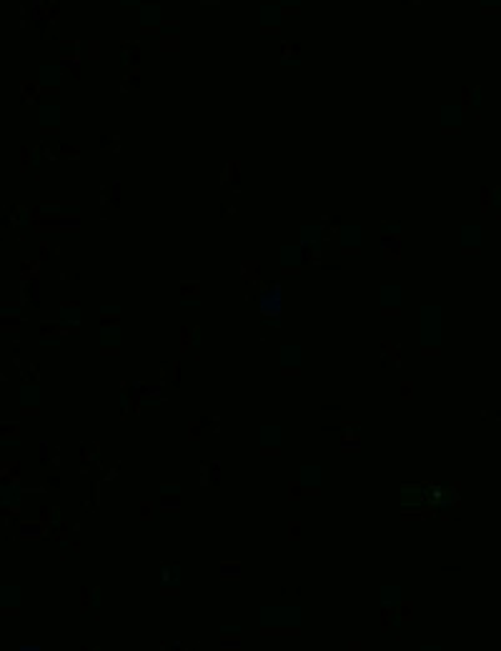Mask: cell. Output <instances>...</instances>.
<instances>
[{
  "instance_id": "cell-15",
  "label": "cell",
  "mask_w": 501,
  "mask_h": 651,
  "mask_svg": "<svg viewBox=\"0 0 501 651\" xmlns=\"http://www.w3.org/2000/svg\"><path fill=\"white\" fill-rule=\"evenodd\" d=\"M38 153H43V143L40 145H25L20 150V170H30L33 160L38 158Z\"/></svg>"
},
{
  "instance_id": "cell-4",
  "label": "cell",
  "mask_w": 501,
  "mask_h": 651,
  "mask_svg": "<svg viewBox=\"0 0 501 651\" xmlns=\"http://www.w3.org/2000/svg\"><path fill=\"white\" fill-rule=\"evenodd\" d=\"M40 90H43V85H40L38 80H23V83H20L23 105H25V108H33V105L40 100Z\"/></svg>"
},
{
  "instance_id": "cell-19",
  "label": "cell",
  "mask_w": 501,
  "mask_h": 651,
  "mask_svg": "<svg viewBox=\"0 0 501 651\" xmlns=\"http://www.w3.org/2000/svg\"><path fill=\"white\" fill-rule=\"evenodd\" d=\"M100 148L110 150V153H121V136L116 133H103L100 136Z\"/></svg>"
},
{
  "instance_id": "cell-57",
  "label": "cell",
  "mask_w": 501,
  "mask_h": 651,
  "mask_svg": "<svg viewBox=\"0 0 501 651\" xmlns=\"http://www.w3.org/2000/svg\"><path fill=\"white\" fill-rule=\"evenodd\" d=\"M220 579H223V581H238V579H241V574H228V571H220Z\"/></svg>"
},
{
  "instance_id": "cell-42",
  "label": "cell",
  "mask_w": 501,
  "mask_h": 651,
  "mask_svg": "<svg viewBox=\"0 0 501 651\" xmlns=\"http://www.w3.org/2000/svg\"><path fill=\"white\" fill-rule=\"evenodd\" d=\"M421 356H441V346H436V343H426V346L421 348Z\"/></svg>"
},
{
  "instance_id": "cell-10",
  "label": "cell",
  "mask_w": 501,
  "mask_h": 651,
  "mask_svg": "<svg viewBox=\"0 0 501 651\" xmlns=\"http://www.w3.org/2000/svg\"><path fill=\"white\" fill-rule=\"evenodd\" d=\"M201 343V328L198 326H186L181 331V353L183 351H191Z\"/></svg>"
},
{
  "instance_id": "cell-32",
  "label": "cell",
  "mask_w": 501,
  "mask_h": 651,
  "mask_svg": "<svg viewBox=\"0 0 501 651\" xmlns=\"http://www.w3.org/2000/svg\"><path fill=\"white\" fill-rule=\"evenodd\" d=\"M203 431H206V429L201 426V421H191V424H188V441H198Z\"/></svg>"
},
{
  "instance_id": "cell-23",
  "label": "cell",
  "mask_w": 501,
  "mask_h": 651,
  "mask_svg": "<svg viewBox=\"0 0 501 651\" xmlns=\"http://www.w3.org/2000/svg\"><path fill=\"white\" fill-rule=\"evenodd\" d=\"M303 494H306L303 481H291V484H288V501H298Z\"/></svg>"
},
{
  "instance_id": "cell-40",
  "label": "cell",
  "mask_w": 501,
  "mask_h": 651,
  "mask_svg": "<svg viewBox=\"0 0 501 651\" xmlns=\"http://www.w3.org/2000/svg\"><path fill=\"white\" fill-rule=\"evenodd\" d=\"M261 456H281V446H273V443H266L261 448Z\"/></svg>"
},
{
  "instance_id": "cell-53",
  "label": "cell",
  "mask_w": 501,
  "mask_h": 651,
  "mask_svg": "<svg viewBox=\"0 0 501 651\" xmlns=\"http://www.w3.org/2000/svg\"><path fill=\"white\" fill-rule=\"evenodd\" d=\"M53 150H55V148H48V145L43 143V158H45V160H55L58 153H53Z\"/></svg>"
},
{
  "instance_id": "cell-39",
  "label": "cell",
  "mask_w": 501,
  "mask_h": 651,
  "mask_svg": "<svg viewBox=\"0 0 501 651\" xmlns=\"http://www.w3.org/2000/svg\"><path fill=\"white\" fill-rule=\"evenodd\" d=\"M141 518H143V521H153V504H150V501H143V504H141Z\"/></svg>"
},
{
  "instance_id": "cell-31",
  "label": "cell",
  "mask_w": 501,
  "mask_h": 651,
  "mask_svg": "<svg viewBox=\"0 0 501 651\" xmlns=\"http://www.w3.org/2000/svg\"><path fill=\"white\" fill-rule=\"evenodd\" d=\"M341 256H361V243H341Z\"/></svg>"
},
{
  "instance_id": "cell-45",
  "label": "cell",
  "mask_w": 501,
  "mask_h": 651,
  "mask_svg": "<svg viewBox=\"0 0 501 651\" xmlns=\"http://www.w3.org/2000/svg\"><path fill=\"white\" fill-rule=\"evenodd\" d=\"M160 494H181V484H160Z\"/></svg>"
},
{
  "instance_id": "cell-38",
  "label": "cell",
  "mask_w": 501,
  "mask_h": 651,
  "mask_svg": "<svg viewBox=\"0 0 501 651\" xmlns=\"http://www.w3.org/2000/svg\"><path fill=\"white\" fill-rule=\"evenodd\" d=\"M141 35H160V38H163L165 33H163L160 25H143V28H141Z\"/></svg>"
},
{
  "instance_id": "cell-50",
  "label": "cell",
  "mask_w": 501,
  "mask_h": 651,
  "mask_svg": "<svg viewBox=\"0 0 501 651\" xmlns=\"http://www.w3.org/2000/svg\"><path fill=\"white\" fill-rule=\"evenodd\" d=\"M461 133V128H456V126H441V136H459Z\"/></svg>"
},
{
  "instance_id": "cell-18",
  "label": "cell",
  "mask_w": 501,
  "mask_h": 651,
  "mask_svg": "<svg viewBox=\"0 0 501 651\" xmlns=\"http://www.w3.org/2000/svg\"><path fill=\"white\" fill-rule=\"evenodd\" d=\"M160 53H181V35L171 33L160 38Z\"/></svg>"
},
{
  "instance_id": "cell-58",
  "label": "cell",
  "mask_w": 501,
  "mask_h": 651,
  "mask_svg": "<svg viewBox=\"0 0 501 651\" xmlns=\"http://www.w3.org/2000/svg\"><path fill=\"white\" fill-rule=\"evenodd\" d=\"M118 471H121V466H113V468H110V471L105 474V481H113V479L118 476Z\"/></svg>"
},
{
  "instance_id": "cell-46",
  "label": "cell",
  "mask_w": 501,
  "mask_h": 651,
  "mask_svg": "<svg viewBox=\"0 0 501 651\" xmlns=\"http://www.w3.org/2000/svg\"><path fill=\"white\" fill-rule=\"evenodd\" d=\"M45 486H48V489H61V476H58V474H50V476L45 479Z\"/></svg>"
},
{
  "instance_id": "cell-26",
  "label": "cell",
  "mask_w": 501,
  "mask_h": 651,
  "mask_svg": "<svg viewBox=\"0 0 501 651\" xmlns=\"http://www.w3.org/2000/svg\"><path fill=\"white\" fill-rule=\"evenodd\" d=\"M20 434V424H15V421H3L0 424V436L3 438H10V436H18Z\"/></svg>"
},
{
  "instance_id": "cell-55",
  "label": "cell",
  "mask_w": 501,
  "mask_h": 651,
  "mask_svg": "<svg viewBox=\"0 0 501 651\" xmlns=\"http://www.w3.org/2000/svg\"><path fill=\"white\" fill-rule=\"evenodd\" d=\"M471 100H474V88H469V90H466V95H464V100H461V108H469V105H471Z\"/></svg>"
},
{
  "instance_id": "cell-61",
  "label": "cell",
  "mask_w": 501,
  "mask_h": 651,
  "mask_svg": "<svg viewBox=\"0 0 501 651\" xmlns=\"http://www.w3.org/2000/svg\"><path fill=\"white\" fill-rule=\"evenodd\" d=\"M346 441H358V434H346Z\"/></svg>"
},
{
  "instance_id": "cell-8",
  "label": "cell",
  "mask_w": 501,
  "mask_h": 651,
  "mask_svg": "<svg viewBox=\"0 0 501 651\" xmlns=\"http://www.w3.org/2000/svg\"><path fill=\"white\" fill-rule=\"evenodd\" d=\"M93 463H100V443L98 441H90V443L80 446V466L88 468Z\"/></svg>"
},
{
  "instance_id": "cell-30",
  "label": "cell",
  "mask_w": 501,
  "mask_h": 651,
  "mask_svg": "<svg viewBox=\"0 0 501 651\" xmlns=\"http://www.w3.org/2000/svg\"><path fill=\"white\" fill-rule=\"evenodd\" d=\"M201 426H203V429H211L213 434H218V429H220V419H218V416H201Z\"/></svg>"
},
{
  "instance_id": "cell-22",
  "label": "cell",
  "mask_w": 501,
  "mask_h": 651,
  "mask_svg": "<svg viewBox=\"0 0 501 651\" xmlns=\"http://www.w3.org/2000/svg\"><path fill=\"white\" fill-rule=\"evenodd\" d=\"M138 48H141L138 40H123V43H121V55H123V58H136V55H138Z\"/></svg>"
},
{
  "instance_id": "cell-9",
  "label": "cell",
  "mask_w": 501,
  "mask_h": 651,
  "mask_svg": "<svg viewBox=\"0 0 501 651\" xmlns=\"http://www.w3.org/2000/svg\"><path fill=\"white\" fill-rule=\"evenodd\" d=\"M35 233H80V225L78 223H38L33 225Z\"/></svg>"
},
{
  "instance_id": "cell-33",
  "label": "cell",
  "mask_w": 501,
  "mask_h": 651,
  "mask_svg": "<svg viewBox=\"0 0 501 651\" xmlns=\"http://www.w3.org/2000/svg\"><path fill=\"white\" fill-rule=\"evenodd\" d=\"M100 58V40H88V61H98Z\"/></svg>"
},
{
  "instance_id": "cell-59",
  "label": "cell",
  "mask_w": 501,
  "mask_h": 651,
  "mask_svg": "<svg viewBox=\"0 0 501 651\" xmlns=\"http://www.w3.org/2000/svg\"><path fill=\"white\" fill-rule=\"evenodd\" d=\"M220 651H241V646H238V644H223Z\"/></svg>"
},
{
  "instance_id": "cell-14",
  "label": "cell",
  "mask_w": 501,
  "mask_h": 651,
  "mask_svg": "<svg viewBox=\"0 0 501 651\" xmlns=\"http://www.w3.org/2000/svg\"><path fill=\"white\" fill-rule=\"evenodd\" d=\"M281 61L284 63H301V43H296V40L281 43Z\"/></svg>"
},
{
  "instance_id": "cell-37",
  "label": "cell",
  "mask_w": 501,
  "mask_h": 651,
  "mask_svg": "<svg viewBox=\"0 0 501 651\" xmlns=\"http://www.w3.org/2000/svg\"><path fill=\"white\" fill-rule=\"evenodd\" d=\"M288 539H291V541H298V539H301V523H298V521H291V523H288Z\"/></svg>"
},
{
  "instance_id": "cell-41",
  "label": "cell",
  "mask_w": 501,
  "mask_h": 651,
  "mask_svg": "<svg viewBox=\"0 0 501 651\" xmlns=\"http://www.w3.org/2000/svg\"><path fill=\"white\" fill-rule=\"evenodd\" d=\"M281 276H301V266H291V263H284V266H281Z\"/></svg>"
},
{
  "instance_id": "cell-5",
  "label": "cell",
  "mask_w": 501,
  "mask_h": 651,
  "mask_svg": "<svg viewBox=\"0 0 501 651\" xmlns=\"http://www.w3.org/2000/svg\"><path fill=\"white\" fill-rule=\"evenodd\" d=\"M258 268H261V261H241V278L248 288H256L261 283Z\"/></svg>"
},
{
  "instance_id": "cell-27",
  "label": "cell",
  "mask_w": 501,
  "mask_h": 651,
  "mask_svg": "<svg viewBox=\"0 0 501 651\" xmlns=\"http://www.w3.org/2000/svg\"><path fill=\"white\" fill-rule=\"evenodd\" d=\"M61 253V246H50L48 241H40V256L45 258V261H50V258H55Z\"/></svg>"
},
{
  "instance_id": "cell-28",
  "label": "cell",
  "mask_w": 501,
  "mask_h": 651,
  "mask_svg": "<svg viewBox=\"0 0 501 651\" xmlns=\"http://www.w3.org/2000/svg\"><path fill=\"white\" fill-rule=\"evenodd\" d=\"M23 268H25L23 273H28L30 278H35V281L40 278V261H25V263H23Z\"/></svg>"
},
{
  "instance_id": "cell-60",
  "label": "cell",
  "mask_w": 501,
  "mask_h": 651,
  "mask_svg": "<svg viewBox=\"0 0 501 651\" xmlns=\"http://www.w3.org/2000/svg\"><path fill=\"white\" fill-rule=\"evenodd\" d=\"M461 253H466V256H474V253H479V251H476V248H464Z\"/></svg>"
},
{
  "instance_id": "cell-24",
  "label": "cell",
  "mask_w": 501,
  "mask_h": 651,
  "mask_svg": "<svg viewBox=\"0 0 501 651\" xmlns=\"http://www.w3.org/2000/svg\"><path fill=\"white\" fill-rule=\"evenodd\" d=\"M220 639L223 641H241V626H223L220 629Z\"/></svg>"
},
{
  "instance_id": "cell-56",
  "label": "cell",
  "mask_w": 501,
  "mask_h": 651,
  "mask_svg": "<svg viewBox=\"0 0 501 651\" xmlns=\"http://www.w3.org/2000/svg\"><path fill=\"white\" fill-rule=\"evenodd\" d=\"M160 513H181V506H176V504H165V506H160Z\"/></svg>"
},
{
  "instance_id": "cell-47",
  "label": "cell",
  "mask_w": 501,
  "mask_h": 651,
  "mask_svg": "<svg viewBox=\"0 0 501 651\" xmlns=\"http://www.w3.org/2000/svg\"><path fill=\"white\" fill-rule=\"evenodd\" d=\"M220 216L223 218L236 216V206H231V203H220Z\"/></svg>"
},
{
  "instance_id": "cell-2",
  "label": "cell",
  "mask_w": 501,
  "mask_h": 651,
  "mask_svg": "<svg viewBox=\"0 0 501 651\" xmlns=\"http://www.w3.org/2000/svg\"><path fill=\"white\" fill-rule=\"evenodd\" d=\"M381 258L383 261H401V238L399 235H383L381 238Z\"/></svg>"
},
{
  "instance_id": "cell-49",
  "label": "cell",
  "mask_w": 501,
  "mask_h": 651,
  "mask_svg": "<svg viewBox=\"0 0 501 651\" xmlns=\"http://www.w3.org/2000/svg\"><path fill=\"white\" fill-rule=\"evenodd\" d=\"M281 15H301V8H296V5H281Z\"/></svg>"
},
{
  "instance_id": "cell-52",
  "label": "cell",
  "mask_w": 501,
  "mask_h": 651,
  "mask_svg": "<svg viewBox=\"0 0 501 651\" xmlns=\"http://www.w3.org/2000/svg\"><path fill=\"white\" fill-rule=\"evenodd\" d=\"M0 333H8V336L20 333V326H8V323H3V326H0Z\"/></svg>"
},
{
  "instance_id": "cell-16",
  "label": "cell",
  "mask_w": 501,
  "mask_h": 651,
  "mask_svg": "<svg viewBox=\"0 0 501 651\" xmlns=\"http://www.w3.org/2000/svg\"><path fill=\"white\" fill-rule=\"evenodd\" d=\"M141 88V71H128L121 75V93H128V90H136Z\"/></svg>"
},
{
  "instance_id": "cell-25",
  "label": "cell",
  "mask_w": 501,
  "mask_h": 651,
  "mask_svg": "<svg viewBox=\"0 0 501 651\" xmlns=\"http://www.w3.org/2000/svg\"><path fill=\"white\" fill-rule=\"evenodd\" d=\"M176 569H181V564H178V561H173V564H163V581H165V583H171V581H181V574H173Z\"/></svg>"
},
{
  "instance_id": "cell-35",
  "label": "cell",
  "mask_w": 501,
  "mask_h": 651,
  "mask_svg": "<svg viewBox=\"0 0 501 651\" xmlns=\"http://www.w3.org/2000/svg\"><path fill=\"white\" fill-rule=\"evenodd\" d=\"M100 356H121V346H116V343H103V346H100Z\"/></svg>"
},
{
  "instance_id": "cell-17",
  "label": "cell",
  "mask_w": 501,
  "mask_h": 651,
  "mask_svg": "<svg viewBox=\"0 0 501 651\" xmlns=\"http://www.w3.org/2000/svg\"><path fill=\"white\" fill-rule=\"evenodd\" d=\"M55 150H58V155L61 158H66V160H78L80 158V148L75 143H66V141H58L55 145Z\"/></svg>"
},
{
  "instance_id": "cell-7",
  "label": "cell",
  "mask_w": 501,
  "mask_h": 651,
  "mask_svg": "<svg viewBox=\"0 0 501 651\" xmlns=\"http://www.w3.org/2000/svg\"><path fill=\"white\" fill-rule=\"evenodd\" d=\"M61 323H66L71 328H78V323H80V306L78 303L61 301Z\"/></svg>"
},
{
  "instance_id": "cell-51",
  "label": "cell",
  "mask_w": 501,
  "mask_h": 651,
  "mask_svg": "<svg viewBox=\"0 0 501 651\" xmlns=\"http://www.w3.org/2000/svg\"><path fill=\"white\" fill-rule=\"evenodd\" d=\"M38 413H40L38 406H23L20 408V416H38Z\"/></svg>"
},
{
  "instance_id": "cell-6",
  "label": "cell",
  "mask_w": 501,
  "mask_h": 651,
  "mask_svg": "<svg viewBox=\"0 0 501 651\" xmlns=\"http://www.w3.org/2000/svg\"><path fill=\"white\" fill-rule=\"evenodd\" d=\"M220 183L223 186H231V188H238L241 183V160H228L220 170Z\"/></svg>"
},
{
  "instance_id": "cell-12",
  "label": "cell",
  "mask_w": 501,
  "mask_h": 651,
  "mask_svg": "<svg viewBox=\"0 0 501 651\" xmlns=\"http://www.w3.org/2000/svg\"><path fill=\"white\" fill-rule=\"evenodd\" d=\"M178 290H181V301L183 303H198L201 301V283L198 281H183Z\"/></svg>"
},
{
  "instance_id": "cell-20",
  "label": "cell",
  "mask_w": 501,
  "mask_h": 651,
  "mask_svg": "<svg viewBox=\"0 0 501 651\" xmlns=\"http://www.w3.org/2000/svg\"><path fill=\"white\" fill-rule=\"evenodd\" d=\"M40 208H68L71 213H75V208H80L78 201H43Z\"/></svg>"
},
{
  "instance_id": "cell-62",
  "label": "cell",
  "mask_w": 501,
  "mask_h": 651,
  "mask_svg": "<svg viewBox=\"0 0 501 651\" xmlns=\"http://www.w3.org/2000/svg\"><path fill=\"white\" fill-rule=\"evenodd\" d=\"M20 651H40V649H38V646H23Z\"/></svg>"
},
{
  "instance_id": "cell-48",
  "label": "cell",
  "mask_w": 501,
  "mask_h": 651,
  "mask_svg": "<svg viewBox=\"0 0 501 651\" xmlns=\"http://www.w3.org/2000/svg\"><path fill=\"white\" fill-rule=\"evenodd\" d=\"M261 35H281V28H279V25H263V28H261Z\"/></svg>"
},
{
  "instance_id": "cell-1",
  "label": "cell",
  "mask_w": 501,
  "mask_h": 651,
  "mask_svg": "<svg viewBox=\"0 0 501 651\" xmlns=\"http://www.w3.org/2000/svg\"><path fill=\"white\" fill-rule=\"evenodd\" d=\"M421 326H424V331H426V338H436L438 333V328H441V311L436 308V306H426L424 311H421Z\"/></svg>"
},
{
  "instance_id": "cell-13",
  "label": "cell",
  "mask_w": 501,
  "mask_h": 651,
  "mask_svg": "<svg viewBox=\"0 0 501 651\" xmlns=\"http://www.w3.org/2000/svg\"><path fill=\"white\" fill-rule=\"evenodd\" d=\"M220 468L218 461H208V463H201V484L203 486H218L220 479H215V471Z\"/></svg>"
},
{
  "instance_id": "cell-44",
  "label": "cell",
  "mask_w": 501,
  "mask_h": 651,
  "mask_svg": "<svg viewBox=\"0 0 501 651\" xmlns=\"http://www.w3.org/2000/svg\"><path fill=\"white\" fill-rule=\"evenodd\" d=\"M103 316H121V306H100V318Z\"/></svg>"
},
{
  "instance_id": "cell-36",
  "label": "cell",
  "mask_w": 501,
  "mask_h": 651,
  "mask_svg": "<svg viewBox=\"0 0 501 651\" xmlns=\"http://www.w3.org/2000/svg\"><path fill=\"white\" fill-rule=\"evenodd\" d=\"M40 136H61V126H58V123L40 126Z\"/></svg>"
},
{
  "instance_id": "cell-43",
  "label": "cell",
  "mask_w": 501,
  "mask_h": 651,
  "mask_svg": "<svg viewBox=\"0 0 501 651\" xmlns=\"http://www.w3.org/2000/svg\"><path fill=\"white\" fill-rule=\"evenodd\" d=\"M281 376H301V366H296V363H286V366L281 368Z\"/></svg>"
},
{
  "instance_id": "cell-11",
  "label": "cell",
  "mask_w": 501,
  "mask_h": 651,
  "mask_svg": "<svg viewBox=\"0 0 501 651\" xmlns=\"http://www.w3.org/2000/svg\"><path fill=\"white\" fill-rule=\"evenodd\" d=\"M121 183L113 181L110 186H100V206L103 208H121V196H116L113 188H118Z\"/></svg>"
},
{
  "instance_id": "cell-21",
  "label": "cell",
  "mask_w": 501,
  "mask_h": 651,
  "mask_svg": "<svg viewBox=\"0 0 501 651\" xmlns=\"http://www.w3.org/2000/svg\"><path fill=\"white\" fill-rule=\"evenodd\" d=\"M38 378H40V366L33 361L28 366V371L20 376V383H38Z\"/></svg>"
},
{
  "instance_id": "cell-3",
  "label": "cell",
  "mask_w": 501,
  "mask_h": 651,
  "mask_svg": "<svg viewBox=\"0 0 501 651\" xmlns=\"http://www.w3.org/2000/svg\"><path fill=\"white\" fill-rule=\"evenodd\" d=\"M181 366L178 361H163L160 363V386H171V388H178L181 386Z\"/></svg>"
},
{
  "instance_id": "cell-29",
  "label": "cell",
  "mask_w": 501,
  "mask_h": 651,
  "mask_svg": "<svg viewBox=\"0 0 501 651\" xmlns=\"http://www.w3.org/2000/svg\"><path fill=\"white\" fill-rule=\"evenodd\" d=\"M399 396H401L404 401H414V381H404V383L399 386Z\"/></svg>"
},
{
  "instance_id": "cell-54",
  "label": "cell",
  "mask_w": 501,
  "mask_h": 651,
  "mask_svg": "<svg viewBox=\"0 0 501 651\" xmlns=\"http://www.w3.org/2000/svg\"><path fill=\"white\" fill-rule=\"evenodd\" d=\"M341 453H361V446H356V443H346V446H341Z\"/></svg>"
},
{
  "instance_id": "cell-34",
  "label": "cell",
  "mask_w": 501,
  "mask_h": 651,
  "mask_svg": "<svg viewBox=\"0 0 501 651\" xmlns=\"http://www.w3.org/2000/svg\"><path fill=\"white\" fill-rule=\"evenodd\" d=\"M381 316H388V318L401 316V306H399V303H383V306H381Z\"/></svg>"
}]
</instances>
